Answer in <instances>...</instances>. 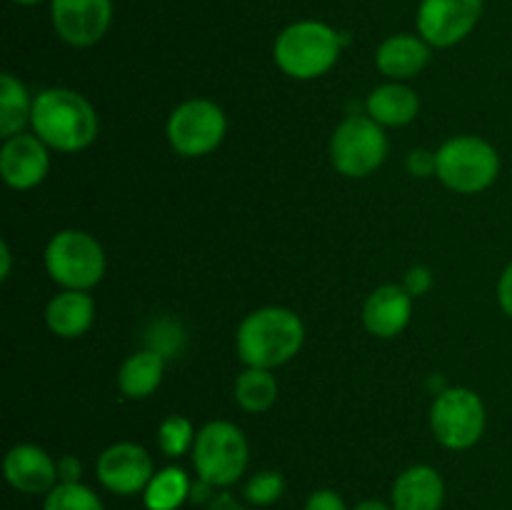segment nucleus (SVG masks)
Listing matches in <instances>:
<instances>
[{"label": "nucleus", "mask_w": 512, "mask_h": 510, "mask_svg": "<svg viewBox=\"0 0 512 510\" xmlns=\"http://www.w3.org/2000/svg\"><path fill=\"white\" fill-rule=\"evenodd\" d=\"M35 135L48 148L78 153L98 135V115L80 93L68 88H48L33 100L30 113Z\"/></svg>", "instance_id": "nucleus-1"}, {"label": "nucleus", "mask_w": 512, "mask_h": 510, "mask_svg": "<svg viewBox=\"0 0 512 510\" xmlns=\"http://www.w3.org/2000/svg\"><path fill=\"white\" fill-rule=\"evenodd\" d=\"M305 328L288 308H260L238 328V355L248 368H278L303 348Z\"/></svg>", "instance_id": "nucleus-2"}, {"label": "nucleus", "mask_w": 512, "mask_h": 510, "mask_svg": "<svg viewBox=\"0 0 512 510\" xmlns=\"http://www.w3.org/2000/svg\"><path fill=\"white\" fill-rule=\"evenodd\" d=\"M343 40L320 20H298L278 35L273 58L285 75L295 80H313L338 63Z\"/></svg>", "instance_id": "nucleus-3"}, {"label": "nucleus", "mask_w": 512, "mask_h": 510, "mask_svg": "<svg viewBox=\"0 0 512 510\" xmlns=\"http://www.w3.org/2000/svg\"><path fill=\"white\" fill-rule=\"evenodd\" d=\"M248 455V440L233 423L215 420L195 435L193 465L200 478L215 488L238 483L248 468Z\"/></svg>", "instance_id": "nucleus-4"}, {"label": "nucleus", "mask_w": 512, "mask_h": 510, "mask_svg": "<svg viewBox=\"0 0 512 510\" xmlns=\"http://www.w3.org/2000/svg\"><path fill=\"white\" fill-rule=\"evenodd\" d=\"M438 175L455 193H480L490 188L500 173V158L490 143L475 135H458L435 153Z\"/></svg>", "instance_id": "nucleus-5"}, {"label": "nucleus", "mask_w": 512, "mask_h": 510, "mask_svg": "<svg viewBox=\"0 0 512 510\" xmlns=\"http://www.w3.org/2000/svg\"><path fill=\"white\" fill-rule=\"evenodd\" d=\"M45 268L65 290H88L105 273V253L93 235L83 230H60L45 248Z\"/></svg>", "instance_id": "nucleus-6"}, {"label": "nucleus", "mask_w": 512, "mask_h": 510, "mask_svg": "<svg viewBox=\"0 0 512 510\" xmlns=\"http://www.w3.org/2000/svg\"><path fill=\"white\" fill-rule=\"evenodd\" d=\"M388 155V138L383 125L365 115H350L335 128L330 140V160L335 170L348 178H365L383 165Z\"/></svg>", "instance_id": "nucleus-7"}, {"label": "nucleus", "mask_w": 512, "mask_h": 510, "mask_svg": "<svg viewBox=\"0 0 512 510\" xmlns=\"http://www.w3.org/2000/svg\"><path fill=\"white\" fill-rule=\"evenodd\" d=\"M430 425L440 445L450 450H468L485 433V405L468 388H448L435 398Z\"/></svg>", "instance_id": "nucleus-8"}, {"label": "nucleus", "mask_w": 512, "mask_h": 510, "mask_svg": "<svg viewBox=\"0 0 512 510\" xmlns=\"http://www.w3.org/2000/svg\"><path fill=\"white\" fill-rule=\"evenodd\" d=\"M225 113L213 100L195 98L178 105L168 120V140L175 153L185 158L208 155L223 143L225 138Z\"/></svg>", "instance_id": "nucleus-9"}, {"label": "nucleus", "mask_w": 512, "mask_h": 510, "mask_svg": "<svg viewBox=\"0 0 512 510\" xmlns=\"http://www.w3.org/2000/svg\"><path fill=\"white\" fill-rule=\"evenodd\" d=\"M483 5L485 0H420V38L435 48H453L473 33Z\"/></svg>", "instance_id": "nucleus-10"}, {"label": "nucleus", "mask_w": 512, "mask_h": 510, "mask_svg": "<svg viewBox=\"0 0 512 510\" xmlns=\"http://www.w3.org/2000/svg\"><path fill=\"white\" fill-rule=\"evenodd\" d=\"M50 20L60 40L90 48L113 23V0H50Z\"/></svg>", "instance_id": "nucleus-11"}, {"label": "nucleus", "mask_w": 512, "mask_h": 510, "mask_svg": "<svg viewBox=\"0 0 512 510\" xmlns=\"http://www.w3.org/2000/svg\"><path fill=\"white\" fill-rule=\"evenodd\" d=\"M100 485L115 495H135L148 488L155 475L148 450L135 443H115L100 453L95 463Z\"/></svg>", "instance_id": "nucleus-12"}, {"label": "nucleus", "mask_w": 512, "mask_h": 510, "mask_svg": "<svg viewBox=\"0 0 512 510\" xmlns=\"http://www.w3.org/2000/svg\"><path fill=\"white\" fill-rule=\"evenodd\" d=\"M48 145L38 135L18 133L5 138L0 150V175L15 190H28L43 183L48 175Z\"/></svg>", "instance_id": "nucleus-13"}, {"label": "nucleus", "mask_w": 512, "mask_h": 510, "mask_svg": "<svg viewBox=\"0 0 512 510\" xmlns=\"http://www.w3.org/2000/svg\"><path fill=\"white\" fill-rule=\"evenodd\" d=\"M5 480L10 488L25 495L50 493L58 485V463L38 445H15L8 450L3 463Z\"/></svg>", "instance_id": "nucleus-14"}, {"label": "nucleus", "mask_w": 512, "mask_h": 510, "mask_svg": "<svg viewBox=\"0 0 512 510\" xmlns=\"http://www.w3.org/2000/svg\"><path fill=\"white\" fill-rule=\"evenodd\" d=\"M413 315V295L405 285H380L370 293L363 308V323L378 338H395L403 333Z\"/></svg>", "instance_id": "nucleus-15"}, {"label": "nucleus", "mask_w": 512, "mask_h": 510, "mask_svg": "<svg viewBox=\"0 0 512 510\" xmlns=\"http://www.w3.org/2000/svg\"><path fill=\"white\" fill-rule=\"evenodd\" d=\"M390 498L395 510H440L445 500L443 475L430 465H413L398 475Z\"/></svg>", "instance_id": "nucleus-16"}, {"label": "nucleus", "mask_w": 512, "mask_h": 510, "mask_svg": "<svg viewBox=\"0 0 512 510\" xmlns=\"http://www.w3.org/2000/svg\"><path fill=\"white\" fill-rule=\"evenodd\" d=\"M430 45L420 35H390L375 53V65L383 75L393 80H408L428 65Z\"/></svg>", "instance_id": "nucleus-17"}, {"label": "nucleus", "mask_w": 512, "mask_h": 510, "mask_svg": "<svg viewBox=\"0 0 512 510\" xmlns=\"http://www.w3.org/2000/svg\"><path fill=\"white\" fill-rule=\"evenodd\" d=\"M95 318V303L85 290H63L55 295L45 310V320L48 328L53 330L58 338L73 340L88 333Z\"/></svg>", "instance_id": "nucleus-18"}, {"label": "nucleus", "mask_w": 512, "mask_h": 510, "mask_svg": "<svg viewBox=\"0 0 512 510\" xmlns=\"http://www.w3.org/2000/svg\"><path fill=\"white\" fill-rule=\"evenodd\" d=\"M418 110V95H415L413 88H408V85L403 83L380 85V88H375L373 93L368 95L370 118L380 125H390V128L413 123Z\"/></svg>", "instance_id": "nucleus-19"}, {"label": "nucleus", "mask_w": 512, "mask_h": 510, "mask_svg": "<svg viewBox=\"0 0 512 510\" xmlns=\"http://www.w3.org/2000/svg\"><path fill=\"white\" fill-rule=\"evenodd\" d=\"M165 360L158 350H138L123 363L118 373L120 393L130 400L148 398L163 383Z\"/></svg>", "instance_id": "nucleus-20"}, {"label": "nucleus", "mask_w": 512, "mask_h": 510, "mask_svg": "<svg viewBox=\"0 0 512 510\" xmlns=\"http://www.w3.org/2000/svg\"><path fill=\"white\" fill-rule=\"evenodd\" d=\"M190 488L193 483L185 470L170 465L150 478L148 488L143 490V503L148 510H178L185 500H190Z\"/></svg>", "instance_id": "nucleus-21"}, {"label": "nucleus", "mask_w": 512, "mask_h": 510, "mask_svg": "<svg viewBox=\"0 0 512 510\" xmlns=\"http://www.w3.org/2000/svg\"><path fill=\"white\" fill-rule=\"evenodd\" d=\"M33 103L28 98V90L15 75H0V135L13 138L23 130V125L30 120Z\"/></svg>", "instance_id": "nucleus-22"}, {"label": "nucleus", "mask_w": 512, "mask_h": 510, "mask_svg": "<svg viewBox=\"0 0 512 510\" xmlns=\"http://www.w3.org/2000/svg\"><path fill=\"white\" fill-rule=\"evenodd\" d=\"M278 398V380L268 368H248L235 380V400L248 413H263Z\"/></svg>", "instance_id": "nucleus-23"}, {"label": "nucleus", "mask_w": 512, "mask_h": 510, "mask_svg": "<svg viewBox=\"0 0 512 510\" xmlns=\"http://www.w3.org/2000/svg\"><path fill=\"white\" fill-rule=\"evenodd\" d=\"M43 510H105L98 495L83 483H58L45 495Z\"/></svg>", "instance_id": "nucleus-24"}, {"label": "nucleus", "mask_w": 512, "mask_h": 510, "mask_svg": "<svg viewBox=\"0 0 512 510\" xmlns=\"http://www.w3.org/2000/svg\"><path fill=\"white\" fill-rule=\"evenodd\" d=\"M158 445L168 458H180L188 448L195 445L193 423L183 415H170L158 428Z\"/></svg>", "instance_id": "nucleus-25"}, {"label": "nucleus", "mask_w": 512, "mask_h": 510, "mask_svg": "<svg viewBox=\"0 0 512 510\" xmlns=\"http://www.w3.org/2000/svg\"><path fill=\"white\" fill-rule=\"evenodd\" d=\"M283 490H285L283 475L275 473V470H265V473L253 475V478L248 480L243 495L245 500L253 505H273L275 500L283 495Z\"/></svg>", "instance_id": "nucleus-26"}, {"label": "nucleus", "mask_w": 512, "mask_h": 510, "mask_svg": "<svg viewBox=\"0 0 512 510\" xmlns=\"http://www.w3.org/2000/svg\"><path fill=\"white\" fill-rule=\"evenodd\" d=\"M408 170L418 178H428V175H435L438 170V158L430 150H413L408 155Z\"/></svg>", "instance_id": "nucleus-27"}, {"label": "nucleus", "mask_w": 512, "mask_h": 510, "mask_svg": "<svg viewBox=\"0 0 512 510\" xmlns=\"http://www.w3.org/2000/svg\"><path fill=\"white\" fill-rule=\"evenodd\" d=\"M305 510H348L345 508V500L340 498L335 490H315L313 495L308 498V503H305Z\"/></svg>", "instance_id": "nucleus-28"}, {"label": "nucleus", "mask_w": 512, "mask_h": 510, "mask_svg": "<svg viewBox=\"0 0 512 510\" xmlns=\"http://www.w3.org/2000/svg\"><path fill=\"white\" fill-rule=\"evenodd\" d=\"M403 285L410 295H425L430 290V285H433V275H430L428 268H413L405 275Z\"/></svg>", "instance_id": "nucleus-29"}, {"label": "nucleus", "mask_w": 512, "mask_h": 510, "mask_svg": "<svg viewBox=\"0 0 512 510\" xmlns=\"http://www.w3.org/2000/svg\"><path fill=\"white\" fill-rule=\"evenodd\" d=\"M80 475H83V465L75 455H63L58 460V480L60 483H80Z\"/></svg>", "instance_id": "nucleus-30"}, {"label": "nucleus", "mask_w": 512, "mask_h": 510, "mask_svg": "<svg viewBox=\"0 0 512 510\" xmlns=\"http://www.w3.org/2000/svg\"><path fill=\"white\" fill-rule=\"evenodd\" d=\"M498 300H500V308L505 310V315H510L512 318V263L505 268V273L500 275Z\"/></svg>", "instance_id": "nucleus-31"}, {"label": "nucleus", "mask_w": 512, "mask_h": 510, "mask_svg": "<svg viewBox=\"0 0 512 510\" xmlns=\"http://www.w3.org/2000/svg\"><path fill=\"white\" fill-rule=\"evenodd\" d=\"M205 510H250V508H245L235 495L220 493V495H213V500H208V508Z\"/></svg>", "instance_id": "nucleus-32"}, {"label": "nucleus", "mask_w": 512, "mask_h": 510, "mask_svg": "<svg viewBox=\"0 0 512 510\" xmlns=\"http://www.w3.org/2000/svg\"><path fill=\"white\" fill-rule=\"evenodd\" d=\"M210 488H215V485L205 483V480L200 478L198 483H193V488H190V500H193V503H200V500H213L210 498Z\"/></svg>", "instance_id": "nucleus-33"}, {"label": "nucleus", "mask_w": 512, "mask_h": 510, "mask_svg": "<svg viewBox=\"0 0 512 510\" xmlns=\"http://www.w3.org/2000/svg\"><path fill=\"white\" fill-rule=\"evenodd\" d=\"M0 278L3 280H8V275H10V248H8V243H5V240H0Z\"/></svg>", "instance_id": "nucleus-34"}, {"label": "nucleus", "mask_w": 512, "mask_h": 510, "mask_svg": "<svg viewBox=\"0 0 512 510\" xmlns=\"http://www.w3.org/2000/svg\"><path fill=\"white\" fill-rule=\"evenodd\" d=\"M353 510H395L393 505L383 503V500H363V503L355 505Z\"/></svg>", "instance_id": "nucleus-35"}, {"label": "nucleus", "mask_w": 512, "mask_h": 510, "mask_svg": "<svg viewBox=\"0 0 512 510\" xmlns=\"http://www.w3.org/2000/svg\"><path fill=\"white\" fill-rule=\"evenodd\" d=\"M13 3H18V5H38V3H43V0H13Z\"/></svg>", "instance_id": "nucleus-36"}]
</instances>
